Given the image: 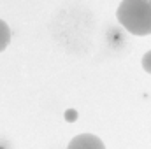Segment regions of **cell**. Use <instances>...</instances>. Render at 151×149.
Here are the masks:
<instances>
[{"label":"cell","mask_w":151,"mask_h":149,"mask_svg":"<svg viewBox=\"0 0 151 149\" xmlns=\"http://www.w3.org/2000/svg\"><path fill=\"white\" fill-rule=\"evenodd\" d=\"M118 21L132 35L151 34V4L150 0H121L116 11Z\"/></svg>","instance_id":"6da1fadb"},{"label":"cell","mask_w":151,"mask_h":149,"mask_svg":"<svg viewBox=\"0 0 151 149\" xmlns=\"http://www.w3.org/2000/svg\"><path fill=\"white\" fill-rule=\"evenodd\" d=\"M67 149H106L104 142L97 137V135H91V133H81L74 137Z\"/></svg>","instance_id":"7a4b0ae2"},{"label":"cell","mask_w":151,"mask_h":149,"mask_svg":"<svg viewBox=\"0 0 151 149\" xmlns=\"http://www.w3.org/2000/svg\"><path fill=\"white\" fill-rule=\"evenodd\" d=\"M9 42H11V28L7 27L5 21L0 19V53L9 46Z\"/></svg>","instance_id":"3957f363"},{"label":"cell","mask_w":151,"mask_h":149,"mask_svg":"<svg viewBox=\"0 0 151 149\" xmlns=\"http://www.w3.org/2000/svg\"><path fill=\"white\" fill-rule=\"evenodd\" d=\"M142 69H144L148 74H151V51H148V53L142 56Z\"/></svg>","instance_id":"277c9868"},{"label":"cell","mask_w":151,"mask_h":149,"mask_svg":"<svg viewBox=\"0 0 151 149\" xmlns=\"http://www.w3.org/2000/svg\"><path fill=\"white\" fill-rule=\"evenodd\" d=\"M150 4H151V0H150Z\"/></svg>","instance_id":"5b68a950"}]
</instances>
